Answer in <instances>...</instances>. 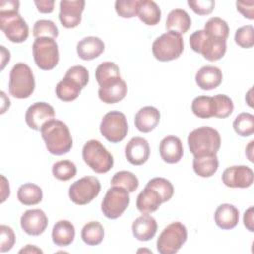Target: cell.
<instances>
[{
  "label": "cell",
  "instance_id": "obj_1",
  "mask_svg": "<svg viewBox=\"0 0 254 254\" xmlns=\"http://www.w3.org/2000/svg\"><path fill=\"white\" fill-rule=\"evenodd\" d=\"M41 135L46 148L53 155L66 154L72 147L70 131L67 125L61 120L52 119L46 122L41 129Z\"/></svg>",
  "mask_w": 254,
  "mask_h": 254
},
{
  "label": "cell",
  "instance_id": "obj_2",
  "mask_svg": "<svg viewBox=\"0 0 254 254\" xmlns=\"http://www.w3.org/2000/svg\"><path fill=\"white\" fill-rule=\"evenodd\" d=\"M188 145L193 156L216 155L221 145V138L214 128L202 126L189 134Z\"/></svg>",
  "mask_w": 254,
  "mask_h": 254
},
{
  "label": "cell",
  "instance_id": "obj_3",
  "mask_svg": "<svg viewBox=\"0 0 254 254\" xmlns=\"http://www.w3.org/2000/svg\"><path fill=\"white\" fill-rule=\"evenodd\" d=\"M190 48L209 62H216L226 53V40L208 35L204 30H197L190 36Z\"/></svg>",
  "mask_w": 254,
  "mask_h": 254
},
{
  "label": "cell",
  "instance_id": "obj_4",
  "mask_svg": "<svg viewBox=\"0 0 254 254\" xmlns=\"http://www.w3.org/2000/svg\"><path fill=\"white\" fill-rule=\"evenodd\" d=\"M9 93L19 99L28 98L35 90V76L31 67L24 64H16L9 76Z\"/></svg>",
  "mask_w": 254,
  "mask_h": 254
},
{
  "label": "cell",
  "instance_id": "obj_5",
  "mask_svg": "<svg viewBox=\"0 0 254 254\" xmlns=\"http://www.w3.org/2000/svg\"><path fill=\"white\" fill-rule=\"evenodd\" d=\"M82 159L95 173H107L113 167V157L98 140L87 141L82 148Z\"/></svg>",
  "mask_w": 254,
  "mask_h": 254
},
{
  "label": "cell",
  "instance_id": "obj_6",
  "mask_svg": "<svg viewBox=\"0 0 254 254\" xmlns=\"http://www.w3.org/2000/svg\"><path fill=\"white\" fill-rule=\"evenodd\" d=\"M184 51V40L181 34L168 31L158 37L152 45L154 57L160 62L178 59Z\"/></svg>",
  "mask_w": 254,
  "mask_h": 254
},
{
  "label": "cell",
  "instance_id": "obj_7",
  "mask_svg": "<svg viewBox=\"0 0 254 254\" xmlns=\"http://www.w3.org/2000/svg\"><path fill=\"white\" fill-rule=\"evenodd\" d=\"M187 238L186 226L179 221L172 222L160 233L157 240V250L161 254H175L181 249Z\"/></svg>",
  "mask_w": 254,
  "mask_h": 254
},
{
  "label": "cell",
  "instance_id": "obj_8",
  "mask_svg": "<svg viewBox=\"0 0 254 254\" xmlns=\"http://www.w3.org/2000/svg\"><path fill=\"white\" fill-rule=\"evenodd\" d=\"M32 51L37 66L43 70H51L59 63V48L53 38H37L33 43Z\"/></svg>",
  "mask_w": 254,
  "mask_h": 254
},
{
  "label": "cell",
  "instance_id": "obj_9",
  "mask_svg": "<svg viewBox=\"0 0 254 254\" xmlns=\"http://www.w3.org/2000/svg\"><path fill=\"white\" fill-rule=\"evenodd\" d=\"M130 203L129 192L118 186L107 190L101 202V211L105 217L116 219L122 215Z\"/></svg>",
  "mask_w": 254,
  "mask_h": 254
},
{
  "label": "cell",
  "instance_id": "obj_10",
  "mask_svg": "<svg viewBox=\"0 0 254 254\" xmlns=\"http://www.w3.org/2000/svg\"><path fill=\"white\" fill-rule=\"evenodd\" d=\"M100 190L99 180L94 176H86L71 184L68 190V196L73 203L85 205L99 194Z\"/></svg>",
  "mask_w": 254,
  "mask_h": 254
},
{
  "label": "cell",
  "instance_id": "obj_11",
  "mask_svg": "<svg viewBox=\"0 0 254 254\" xmlns=\"http://www.w3.org/2000/svg\"><path fill=\"white\" fill-rule=\"evenodd\" d=\"M101 135L111 143L121 142L128 133L126 116L117 110L107 112L100 123Z\"/></svg>",
  "mask_w": 254,
  "mask_h": 254
},
{
  "label": "cell",
  "instance_id": "obj_12",
  "mask_svg": "<svg viewBox=\"0 0 254 254\" xmlns=\"http://www.w3.org/2000/svg\"><path fill=\"white\" fill-rule=\"evenodd\" d=\"M0 28L12 43H23L28 39L29 27L19 12L0 13Z\"/></svg>",
  "mask_w": 254,
  "mask_h": 254
},
{
  "label": "cell",
  "instance_id": "obj_13",
  "mask_svg": "<svg viewBox=\"0 0 254 254\" xmlns=\"http://www.w3.org/2000/svg\"><path fill=\"white\" fill-rule=\"evenodd\" d=\"M221 179L228 188L246 189L253 184L254 174L252 169L247 166H231L224 170Z\"/></svg>",
  "mask_w": 254,
  "mask_h": 254
},
{
  "label": "cell",
  "instance_id": "obj_14",
  "mask_svg": "<svg viewBox=\"0 0 254 254\" xmlns=\"http://www.w3.org/2000/svg\"><path fill=\"white\" fill-rule=\"evenodd\" d=\"M127 91L126 82L121 76H115L99 85L98 97L104 103L114 104L121 101L126 96Z\"/></svg>",
  "mask_w": 254,
  "mask_h": 254
},
{
  "label": "cell",
  "instance_id": "obj_15",
  "mask_svg": "<svg viewBox=\"0 0 254 254\" xmlns=\"http://www.w3.org/2000/svg\"><path fill=\"white\" fill-rule=\"evenodd\" d=\"M55 110L52 105L47 102H35L30 105L25 114V120L27 125L35 130L41 131L43 125L54 119Z\"/></svg>",
  "mask_w": 254,
  "mask_h": 254
},
{
  "label": "cell",
  "instance_id": "obj_16",
  "mask_svg": "<svg viewBox=\"0 0 254 254\" xmlns=\"http://www.w3.org/2000/svg\"><path fill=\"white\" fill-rule=\"evenodd\" d=\"M83 0H62L60 2L59 19L61 24L67 29L74 28L81 22V14L84 10Z\"/></svg>",
  "mask_w": 254,
  "mask_h": 254
},
{
  "label": "cell",
  "instance_id": "obj_17",
  "mask_svg": "<svg viewBox=\"0 0 254 254\" xmlns=\"http://www.w3.org/2000/svg\"><path fill=\"white\" fill-rule=\"evenodd\" d=\"M20 224L21 228L28 235L38 236L46 230L48 226V217L42 209H29L22 214Z\"/></svg>",
  "mask_w": 254,
  "mask_h": 254
},
{
  "label": "cell",
  "instance_id": "obj_18",
  "mask_svg": "<svg viewBox=\"0 0 254 254\" xmlns=\"http://www.w3.org/2000/svg\"><path fill=\"white\" fill-rule=\"evenodd\" d=\"M125 157L134 166L145 164L150 157L148 141L142 137H133L125 146Z\"/></svg>",
  "mask_w": 254,
  "mask_h": 254
},
{
  "label": "cell",
  "instance_id": "obj_19",
  "mask_svg": "<svg viewBox=\"0 0 254 254\" xmlns=\"http://www.w3.org/2000/svg\"><path fill=\"white\" fill-rule=\"evenodd\" d=\"M159 151L163 161L168 164H176L180 162L184 155L182 141L179 137L174 135H169L162 139Z\"/></svg>",
  "mask_w": 254,
  "mask_h": 254
},
{
  "label": "cell",
  "instance_id": "obj_20",
  "mask_svg": "<svg viewBox=\"0 0 254 254\" xmlns=\"http://www.w3.org/2000/svg\"><path fill=\"white\" fill-rule=\"evenodd\" d=\"M157 229V221L153 216L149 215V213H143L141 216L137 217L132 224L133 235L140 241H148L154 238Z\"/></svg>",
  "mask_w": 254,
  "mask_h": 254
},
{
  "label": "cell",
  "instance_id": "obj_21",
  "mask_svg": "<svg viewBox=\"0 0 254 254\" xmlns=\"http://www.w3.org/2000/svg\"><path fill=\"white\" fill-rule=\"evenodd\" d=\"M160 111L154 106H144L135 115V126L142 133L153 131L160 122Z\"/></svg>",
  "mask_w": 254,
  "mask_h": 254
},
{
  "label": "cell",
  "instance_id": "obj_22",
  "mask_svg": "<svg viewBox=\"0 0 254 254\" xmlns=\"http://www.w3.org/2000/svg\"><path fill=\"white\" fill-rule=\"evenodd\" d=\"M222 71L214 65H204L195 74V82L202 90H211L222 82Z\"/></svg>",
  "mask_w": 254,
  "mask_h": 254
},
{
  "label": "cell",
  "instance_id": "obj_23",
  "mask_svg": "<svg viewBox=\"0 0 254 254\" xmlns=\"http://www.w3.org/2000/svg\"><path fill=\"white\" fill-rule=\"evenodd\" d=\"M104 51L103 41L94 36H89L81 39L76 45L78 57L84 61H90L99 57Z\"/></svg>",
  "mask_w": 254,
  "mask_h": 254
},
{
  "label": "cell",
  "instance_id": "obj_24",
  "mask_svg": "<svg viewBox=\"0 0 254 254\" xmlns=\"http://www.w3.org/2000/svg\"><path fill=\"white\" fill-rule=\"evenodd\" d=\"M239 210L230 203L220 204L214 212V221L216 225L224 230L234 228L238 224Z\"/></svg>",
  "mask_w": 254,
  "mask_h": 254
},
{
  "label": "cell",
  "instance_id": "obj_25",
  "mask_svg": "<svg viewBox=\"0 0 254 254\" xmlns=\"http://www.w3.org/2000/svg\"><path fill=\"white\" fill-rule=\"evenodd\" d=\"M163 203L159 192L148 186L138 194L136 206L141 213H152L156 211Z\"/></svg>",
  "mask_w": 254,
  "mask_h": 254
},
{
  "label": "cell",
  "instance_id": "obj_26",
  "mask_svg": "<svg viewBox=\"0 0 254 254\" xmlns=\"http://www.w3.org/2000/svg\"><path fill=\"white\" fill-rule=\"evenodd\" d=\"M75 237L74 225L68 220H59L53 227L52 239L57 246L64 247L72 243Z\"/></svg>",
  "mask_w": 254,
  "mask_h": 254
},
{
  "label": "cell",
  "instance_id": "obj_27",
  "mask_svg": "<svg viewBox=\"0 0 254 254\" xmlns=\"http://www.w3.org/2000/svg\"><path fill=\"white\" fill-rule=\"evenodd\" d=\"M191 26V19L190 15L183 9L172 10L166 20V29L179 34L187 33Z\"/></svg>",
  "mask_w": 254,
  "mask_h": 254
},
{
  "label": "cell",
  "instance_id": "obj_28",
  "mask_svg": "<svg viewBox=\"0 0 254 254\" xmlns=\"http://www.w3.org/2000/svg\"><path fill=\"white\" fill-rule=\"evenodd\" d=\"M161 9L156 2L152 0H139L137 16L148 26H155L161 20Z\"/></svg>",
  "mask_w": 254,
  "mask_h": 254
},
{
  "label": "cell",
  "instance_id": "obj_29",
  "mask_svg": "<svg viewBox=\"0 0 254 254\" xmlns=\"http://www.w3.org/2000/svg\"><path fill=\"white\" fill-rule=\"evenodd\" d=\"M219 166L216 155H202L193 156L192 168L196 175L202 178H209L213 176Z\"/></svg>",
  "mask_w": 254,
  "mask_h": 254
},
{
  "label": "cell",
  "instance_id": "obj_30",
  "mask_svg": "<svg viewBox=\"0 0 254 254\" xmlns=\"http://www.w3.org/2000/svg\"><path fill=\"white\" fill-rule=\"evenodd\" d=\"M81 89L82 87L76 81L64 76L56 86V95L62 101L69 102L78 97Z\"/></svg>",
  "mask_w": 254,
  "mask_h": 254
},
{
  "label": "cell",
  "instance_id": "obj_31",
  "mask_svg": "<svg viewBox=\"0 0 254 254\" xmlns=\"http://www.w3.org/2000/svg\"><path fill=\"white\" fill-rule=\"evenodd\" d=\"M18 200L24 205H35L42 201L43 190L33 183H26L20 186L17 191Z\"/></svg>",
  "mask_w": 254,
  "mask_h": 254
},
{
  "label": "cell",
  "instance_id": "obj_32",
  "mask_svg": "<svg viewBox=\"0 0 254 254\" xmlns=\"http://www.w3.org/2000/svg\"><path fill=\"white\" fill-rule=\"evenodd\" d=\"M80 235L84 243L90 246H95L102 242L104 229L98 221H90L82 227Z\"/></svg>",
  "mask_w": 254,
  "mask_h": 254
},
{
  "label": "cell",
  "instance_id": "obj_33",
  "mask_svg": "<svg viewBox=\"0 0 254 254\" xmlns=\"http://www.w3.org/2000/svg\"><path fill=\"white\" fill-rule=\"evenodd\" d=\"M191 111L195 116L202 119L213 117L214 115V101L213 98L206 95L195 97L191 102Z\"/></svg>",
  "mask_w": 254,
  "mask_h": 254
},
{
  "label": "cell",
  "instance_id": "obj_34",
  "mask_svg": "<svg viewBox=\"0 0 254 254\" xmlns=\"http://www.w3.org/2000/svg\"><path fill=\"white\" fill-rule=\"evenodd\" d=\"M110 184L111 186L121 187L128 192H133L139 187V180L133 173L129 171H119L114 174Z\"/></svg>",
  "mask_w": 254,
  "mask_h": 254
},
{
  "label": "cell",
  "instance_id": "obj_35",
  "mask_svg": "<svg viewBox=\"0 0 254 254\" xmlns=\"http://www.w3.org/2000/svg\"><path fill=\"white\" fill-rule=\"evenodd\" d=\"M233 129L241 137H248L254 133V116L249 112L238 114L233 121Z\"/></svg>",
  "mask_w": 254,
  "mask_h": 254
},
{
  "label": "cell",
  "instance_id": "obj_36",
  "mask_svg": "<svg viewBox=\"0 0 254 254\" xmlns=\"http://www.w3.org/2000/svg\"><path fill=\"white\" fill-rule=\"evenodd\" d=\"M208 35L217 38L226 40L229 35L228 24L219 17H212L204 24L203 29Z\"/></svg>",
  "mask_w": 254,
  "mask_h": 254
},
{
  "label": "cell",
  "instance_id": "obj_37",
  "mask_svg": "<svg viewBox=\"0 0 254 254\" xmlns=\"http://www.w3.org/2000/svg\"><path fill=\"white\" fill-rule=\"evenodd\" d=\"M52 173L59 181H68L76 175V166L69 160L58 161L53 165Z\"/></svg>",
  "mask_w": 254,
  "mask_h": 254
},
{
  "label": "cell",
  "instance_id": "obj_38",
  "mask_svg": "<svg viewBox=\"0 0 254 254\" xmlns=\"http://www.w3.org/2000/svg\"><path fill=\"white\" fill-rule=\"evenodd\" d=\"M214 101V115L213 117L217 118H226L228 117L234 109L232 99L225 94H216L213 97Z\"/></svg>",
  "mask_w": 254,
  "mask_h": 254
},
{
  "label": "cell",
  "instance_id": "obj_39",
  "mask_svg": "<svg viewBox=\"0 0 254 254\" xmlns=\"http://www.w3.org/2000/svg\"><path fill=\"white\" fill-rule=\"evenodd\" d=\"M146 186L156 190L161 195L163 202L170 200L174 194V187L172 183L165 178H153L147 183Z\"/></svg>",
  "mask_w": 254,
  "mask_h": 254
},
{
  "label": "cell",
  "instance_id": "obj_40",
  "mask_svg": "<svg viewBox=\"0 0 254 254\" xmlns=\"http://www.w3.org/2000/svg\"><path fill=\"white\" fill-rule=\"evenodd\" d=\"M115 76H120V69L113 62H103L95 69V79L99 85Z\"/></svg>",
  "mask_w": 254,
  "mask_h": 254
},
{
  "label": "cell",
  "instance_id": "obj_41",
  "mask_svg": "<svg viewBox=\"0 0 254 254\" xmlns=\"http://www.w3.org/2000/svg\"><path fill=\"white\" fill-rule=\"evenodd\" d=\"M34 37H48L56 39L59 36V30L56 24L51 20H38L33 27Z\"/></svg>",
  "mask_w": 254,
  "mask_h": 254
},
{
  "label": "cell",
  "instance_id": "obj_42",
  "mask_svg": "<svg viewBox=\"0 0 254 254\" xmlns=\"http://www.w3.org/2000/svg\"><path fill=\"white\" fill-rule=\"evenodd\" d=\"M235 43L243 48L249 49L254 45V29L252 25H246L238 28L234 36Z\"/></svg>",
  "mask_w": 254,
  "mask_h": 254
},
{
  "label": "cell",
  "instance_id": "obj_43",
  "mask_svg": "<svg viewBox=\"0 0 254 254\" xmlns=\"http://www.w3.org/2000/svg\"><path fill=\"white\" fill-rule=\"evenodd\" d=\"M139 0H117L115 11L122 18H133L137 16Z\"/></svg>",
  "mask_w": 254,
  "mask_h": 254
},
{
  "label": "cell",
  "instance_id": "obj_44",
  "mask_svg": "<svg viewBox=\"0 0 254 254\" xmlns=\"http://www.w3.org/2000/svg\"><path fill=\"white\" fill-rule=\"evenodd\" d=\"M66 77H69L76 81L82 88L86 86L89 80V73L88 70L82 65H73L67 69L65 72Z\"/></svg>",
  "mask_w": 254,
  "mask_h": 254
},
{
  "label": "cell",
  "instance_id": "obj_45",
  "mask_svg": "<svg viewBox=\"0 0 254 254\" xmlns=\"http://www.w3.org/2000/svg\"><path fill=\"white\" fill-rule=\"evenodd\" d=\"M0 251L1 252H7L12 249V247L15 244L16 236L13 231V229L10 226L2 224L0 226Z\"/></svg>",
  "mask_w": 254,
  "mask_h": 254
},
{
  "label": "cell",
  "instance_id": "obj_46",
  "mask_svg": "<svg viewBox=\"0 0 254 254\" xmlns=\"http://www.w3.org/2000/svg\"><path fill=\"white\" fill-rule=\"evenodd\" d=\"M188 5L190 8L197 15L204 16L210 14L215 6V2L213 0H198V1H188Z\"/></svg>",
  "mask_w": 254,
  "mask_h": 254
},
{
  "label": "cell",
  "instance_id": "obj_47",
  "mask_svg": "<svg viewBox=\"0 0 254 254\" xmlns=\"http://www.w3.org/2000/svg\"><path fill=\"white\" fill-rule=\"evenodd\" d=\"M236 7H237V11H239L243 15V17L249 20L254 19V2L253 1H250V2L237 1Z\"/></svg>",
  "mask_w": 254,
  "mask_h": 254
},
{
  "label": "cell",
  "instance_id": "obj_48",
  "mask_svg": "<svg viewBox=\"0 0 254 254\" xmlns=\"http://www.w3.org/2000/svg\"><path fill=\"white\" fill-rule=\"evenodd\" d=\"M20 2L17 0H2L0 2V13L19 12Z\"/></svg>",
  "mask_w": 254,
  "mask_h": 254
},
{
  "label": "cell",
  "instance_id": "obj_49",
  "mask_svg": "<svg viewBox=\"0 0 254 254\" xmlns=\"http://www.w3.org/2000/svg\"><path fill=\"white\" fill-rule=\"evenodd\" d=\"M35 5L39 12L44 14H49L54 11L55 1L54 0H40L35 1Z\"/></svg>",
  "mask_w": 254,
  "mask_h": 254
},
{
  "label": "cell",
  "instance_id": "obj_50",
  "mask_svg": "<svg viewBox=\"0 0 254 254\" xmlns=\"http://www.w3.org/2000/svg\"><path fill=\"white\" fill-rule=\"evenodd\" d=\"M254 208L253 206H250L248 209L245 210L244 212V215H243V223H244V226L250 231V232H253L254 231Z\"/></svg>",
  "mask_w": 254,
  "mask_h": 254
},
{
  "label": "cell",
  "instance_id": "obj_51",
  "mask_svg": "<svg viewBox=\"0 0 254 254\" xmlns=\"http://www.w3.org/2000/svg\"><path fill=\"white\" fill-rule=\"evenodd\" d=\"M2 179V193H1V202H4L6 198L10 195V188H9V182L4 176H1Z\"/></svg>",
  "mask_w": 254,
  "mask_h": 254
},
{
  "label": "cell",
  "instance_id": "obj_52",
  "mask_svg": "<svg viewBox=\"0 0 254 254\" xmlns=\"http://www.w3.org/2000/svg\"><path fill=\"white\" fill-rule=\"evenodd\" d=\"M0 48H1V60H2V62H1L2 63L1 69H3L5 64H6V63L10 61V52L8 50H6L4 46H1Z\"/></svg>",
  "mask_w": 254,
  "mask_h": 254
},
{
  "label": "cell",
  "instance_id": "obj_53",
  "mask_svg": "<svg viewBox=\"0 0 254 254\" xmlns=\"http://www.w3.org/2000/svg\"><path fill=\"white\" fill-rule=\"evenodd\" d=\"M19 253H43V251L35 245L28 244V245H26L25 248H22L19 251Z\"/></svg>",
  "mask_w": 254,
  "mask_h": 254
}]
</instances>
